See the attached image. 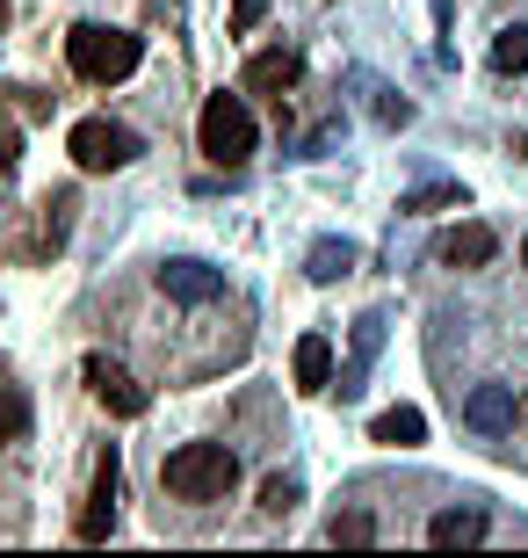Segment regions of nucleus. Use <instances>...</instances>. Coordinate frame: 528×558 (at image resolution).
Segmentation results:
<instances>
[{
    "mask_svg": "<svg viewBox=\"0 0 528 558\" xmlns=\"http://www.w3.org/2000/svg\"><path fill=\"white\" fill-rule=\"evenodd\" d=\"M160 478L174 500H224L232 478H240V457L224 450V442H182V450H167Z\"/></svg>",
    "mask_w": 528,
    "mask_h": 558,
    "instance_id": "obj_1",
    "label": "nucleus"
},
{
    "mask_svg": "<svg viewBox=\"0 0 528 558\" xmlns=\"http://www.w3.org/2000/svg\"><path fill=\"white\" fill-rule=\"evenodd\" d=\"M65 59H73V73H81V81L109 87V81H123V73H138L145 44L131 37V29H109V22H81V29L65 37Z\"/></svg>",
    "mask_w": 528,
    "mask_h": 558,
    "instance_id": "obj_2",
    "label": "nucleus"
},
{
    "mask_svg": "<svg viewBox=\"0 0 528 558\" xmlns=\"http://www.w3.org/2000/svg\"><path fill=\"white\" fill-rule=\"evenodd\" d=\"M196 138H204V153L218 167H240L246 153H254V109H246L240 95H210L204 117H196Z\"/></svg>",
    "mask_w": 528,
    "mask_h": 558,
    "instance_id": "obj_3",
    "label": "nucleus"
},
{
    "mask_svg": "<svg viewBox=\"0 0 528 558\" xmlns=\"http://www.w3.org/2000/svg\"><path fill=\"white\" fill-rule=\"evenodd\" d=\"M65 153L81 160V174H116V167H131V160H138V131L109 124V117H87V124H73Z\"/></svg>",
    "mask_w": 528,
    "mask_h": 558,
    "instance_id": "obj_4",
    "label": "nucleus"
},
{
    "mask_svg": "<svg viewBox=\"0 0 528 558\" xmlns=\"http://www.w3.org/2000/svg\"><path fill=\"white\" fill-rule=\"evenodd\" d=\"M87 385H95V399H102L116 421H138L145 407H152V399H145V385L123 371V363H109V355H87Z\"/></svg>",
    "mask_w": 528,
    "mask_h": 558,
    "instance_id": "obj_5",
    "label": "nucleus"
},
{
    "mask_svg": "<svg viewBox=\"0 0 528 558\" xmlns=\"http://www.w3.org/2000/svg\"><path fill=\"white\" fill-rule=\"evenodd\" d=\"M160 290L174 298V305H210V298H224V269H210V262H167L160 269Z\"/></svg>",
    "mask_w": 528,
    "mask_h": 558,
    "instance_id": "obj_6",
    "label": "nucleus"
},
{
    "mask_svg": "<svg viewBox=\"0 0 528 558\" xmlns=\"http://www.w3.org/2000/svg\"><path fill=\"white\" fill-rule=\"evenodd\" d=\"M116 486H123V472H116V450L95 464V494H87V508H81V537L87 544H102L109 530H116Z\"/></svg>",
    "mask_w": 528,
    "mask_h": 558,
    "instance_id": "obj_7",
    "label": "nucleus"
},
{
    "mask_svg": "<svg viewBox=\"0 0 528 558\" xmlns=\"http://www.w3.org/2000/svg\"><path fill=\"white\" fill-rule=\"evenodd\" d=\"M377 349H384V312H363L355 319V349H347V363H341V399H355L363 392V377H369V363H377Z\"/></svg>",
    "mask_w": 528,
    "mask_h": 558,
    "instance_id": "obj_8",
    "label": "nucleus"
},
{
    "mask_svg": "<svg viewBox=\"0 0 528 558\" xmlns=\"http://www.w3.org/2000/svg\"><path fill=\"white\" fill-rule=\"evenodd\" d=\"M427 544H434V551H470V544H486V508H442V515L427 522Z\"/></svg>",
    "mask_w": 528,
    "mask_h": 558,
    "instance_id": "obj_9",
    "label": "nucleus"
},
{
    "mask_svg": "<svg viewBox=\"0 0 528 558\" xmlns=\"http://www.w3.org/2000/svg\"><path fill=\"white\" fill-rule=\"evenodd\" d=\"M449 262V269H486L492 254H500V232L492 226H456V232H442V247H434Z\"/></svg>",
    "mask_w": 528,
    "mask_h": 558,
    "instance_id": "obj_10",
    "label": "nucleus"
},
{
    "mask_svg": "<svg viewBox=\"0 0 528 558\" xmlns=\"http://www.w3.org/2000/svg\"><path fill=\"white\" fill-rule=\"evenodd\" d=\"M297 81H305V59H297V51H261V59L246 65V87H254V95H275V102H283Z\"/></svg>",
    "mask_w": 528,
    "mask_h": 558,
    "instance_id": "obj_11",
    "label": "nucleus"
},
{
    "mask_svg": "<svg viewBox=\"0 0 528 558\" xmlns=\"http://www.w3.org/2000/svg\"><path fill=\"white\" fill-rule=\"evenodd\" d=\"M464 421L478 435H500V428H514V392L507 385H478V392L464 399Z\"/></svg>",
    "mask_w": 528,
    "mask_h": 558,
    "instance_id": "obj_12",
    "label": "nucleus"
},
{
    "mask_svg": "<svg viewBox=\"0 0 528 558\" xmlns=\"http://www.w3.org/2000/svg\"><path fill=\"white\" fill-rule=\"evenodd\" d=\"M290 371H297V392H333V341H326V333H305Z\"/></svg>",
    "mask_w": 528,
    "mask_h": 558,
    "instance_id": "obj_13",
    "label": "nucleus"
},
{
    "mask_svg": "<svg viewBox=\"0 0 528 558\" xmlns=\"http://www.w3.org/2000/svg\"><path fill=\"white\" fill-rule=\"evenodd\" d=\"M347 269H355V240H333V232H326V240H311V254H305V276H311V283H341Z\"/></svg>",
    "mask_w": 528,
    "mask_h": 558,
    "instance_id": "obj_14",
    "label": "nucleus"
},
{
    "mask_svg": "<svg viewBox=\"0 0 528 558\" xmlns=\"http://www.w3.org/2000/svg\"><path fill=\"white\" fill-rule=\"evenodd\" d=\"M377 442H391V450H413V442H427V414L420 407H391V414H377Z\"/></svg>",
    "mask_w": 528,
    "mask_h": 558,
    "instance_id": "obj_15",
    "label": "nucleus"
},
{
    "mask_svg": "<svg viewBox=\"0 0 528 558\" xmlns=\"http://www.w3.org/2000/svg\"><path fill=\"white\" fill-rule=\"evenodd\" d=\"M355 87L369 95V117H377L384 131H406V124H413V102H406V95H391L384 81H369V73H355Z\"/></svg>",
    "mask_w": 528,
    "mask_h": 558,
    "instance_id": "obj_16",
    "label": "nucleus"
},
{
    "mask_svg": "<svg viewBox=\"0 0 528 558\" xmlns=\"http://www.w3.org/2000/svg\"><path fill=\"white\" fill-rule=\"evenodd\" d=\"M470 196L456 182H442V189H413V196H398V210H406V218H420V210H464Z\"/></svg>",
    "mask_w": 528,
    "mask_h": 558,
    "instance_id": "obj_17",
    "label": "nucleus"
},
{
    "mask_svg": "<svg viewBox=\"0 0 528 558\" xmlns=\"http://www.w3.org/2000/svg\"><path fill=\"white\" fill-rule=\"evenodd\" d=\"M492 65H500V73H521V65H528V22L500 29V44H492Z\"/></svg>",
    "mask_w": 528,
    "mask_h": 558,
    "instance_id": "obj_18",
    "label": "nucleus"
},
{
    "mask_svg": "<svg viewBox=\"0 0 528 558\" xmlns=\"http://www.w3.org/2000/svg\"><path fill=\"white\" fill-rule=\"evenodd\" d=\"M333 544H377V522L363 515V508H347V515H333V530H326Z\"/></svg>",
    "mask_w": 528,
    "mask_h": 558,
    "instance_id": "obj_19",
    "label": "nucleus"
},
{
    "mask_svg": "<svg viewBox=\"0 0 528 558\" xmlns=\"http://www.w3.org/2000/svg\"><path fill=\"white\" fill-rule=\"evenodd\" d=\"M22 428H29V399H22V392H0V442H15Z\"/></svg>",
    "mask_w": 528,
    "mask_h": 558,
    "instance_id": "obj_20",
    "label": "nucleus"
},
{
    "mask_svg": "<svg viewBox=\"0 0 528 558\" xmlns=\"http://www.w3.org/2000/svg\"><path fill=\"white\" fill-rule=\"evenodd\" d=\"M261 508H268V515H290V508H297V478L275 472V478L261 486Z\"/></svg>",
    "mask_w": 528,
    "mask_h": 558,
    "instance_id": "obj_21",
    "label": "nucleus"
},
{
    "mask_svg": "<svg viewBox=\"0 0 528 558\" xmlns=\"http://www.w3.org/2000/svg\"><path fill=\"white\" fill-rule=\"evenodd\" d=\"M261 15H268V0H232V29H240V37H246Z\"/></svg>",
    "mask_w": 528,
    "mask_h": 558,
    "instance_id": "obj_22",
    "label": "nucleus"
},
{
    "mask_svg": "<svg viewBox=\"0 0 528 558\" xmlns=\"http://www.w3.org/2000/svg\"><path fill=\"white\" fill-rule=\"evenodd\" d=\"M521 262H528V240H521Z\"/></svg>",
    "mask_w": 528,
    "mask_h": 558,
    "instance_id": "obj_23",
    "label": "nucleus"
},
{
    "mask_svg": "<svg viewBox=\"0 0 528 558\" xmlns=\"http://www.w3.org/2000/svg\"><path fill=\"white\" fill-rule=\"evenodd\" d=\"M521 414H528V399H521Z\"/></svg>",
    "mask_w": 528,
    "mask_h": 558,
    "instance_id": "obj_24",
    "label": "nucleus"
}]
</instances>
